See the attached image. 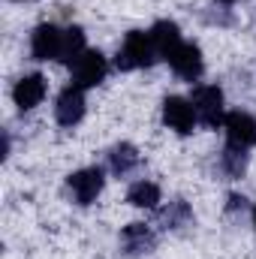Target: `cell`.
Here are the masks:
<instances>
[{
  "mask_svg": "<svg viewBox=\"0 0 256 259\" xmlns=\"http://www.w3.org/2000/svg\"><path fill=\"white\" fill-rule=\"evenodd\" d=\"M157 58V49H154V42H151V33H142V30H133L127 33V39H124V46L118 49V58H115V64L118 69H142V66H151V61Z\"/></svg>",
  "mask_w": 256,
  "mask_h": 259,
  "instance_id": "6da1fadb",
  "label": "cell"
},
{
  "mask_svg": "<svg viewBox=\"0 0 256 259\" xmlns=\"http://www.w3.org/2000/svg\"><path fill=\"white\" fill-rule=\"evenodd\" d=\"M193 109H196V118L205 124V127H220L226 121L223 115V91L214 88V84H199L193 91Z\"/></svg>",
  "mask_w": 256,
  "mask_h": 259,
  "instance_id": "7a4b0ae2",
  "label": "cell"
},
{
  "mask_svg": "<svg viewBox=\"0 0 256 259\" xmlns=\"http://www.w3.org/2000/svg\"><path fill=\"white\" fill-rule=\"evenodd\" d=\"M163 121H166L169 130L187 136L196 127V109H193L190 100H184V97H166L163 100Z\"/></svg>",
  "mask_w": 256,
  "mask_h": 259,
  "instance_id": "3957f363",
  "label": "cell"
},
{
  "mask_svg": "<svg viewBox=\"0 0 256 259\" xmlns=\"http://www.w3.org/2000/svg\"><path fill=\"white\" fill-rule=\"evenodd\" d=\"M106 58L100 55V52H94V49H88L75 64H72V78H75V84L84 91V88H97L103 78H106Z\"/></svg>",
  "mask_w": 256,
  "mask_h": 259,
  "instance_id": "277c9868",
  "label": "cell"
},
{
  "mask_svg": "<svg viewBox=\"0 0 256 259\" xmlns=\"http://www.w3.org/2000/svg\"><path fill=\"white\" fill-rule=\"evenodd\" d=\"M223 130H226V142L229 148H253L256 145V121L247 115V112H229L226 121H223Z\"/></svg>",
  "mask_w": 256,
  "mask_h": 259,
  "instance_id": "5b68a950",
  "label": "cell"
},
{
  "mask_svg": "<svg viewBox=\"0 0 256 259\" xmlns=\"http://www.w3.org/2000/svg\"><path fill=\"white\" fill-rule=\"evenodd\" d=\"M61 39H64V30L55 27V24H39L33 33H30V55L36 61H58L61 58Z\"/></svg>",
  "mask_w": 256,
  "mask_h": 259,
  "instance_id": "8992f818",
  "label": "cell"
},
{
  "mask_svg": "<svg viewBox=\"0 0 256 259\" xmlns=\"http://www.w3.org/2000/svg\"><path fill=\"white\" fill-rule=\"evenodd\" d=\"M55 118L61 127H72L84 118V91L78 84H66L55 103Z\"/></svg>",
  "mask_w": 256,
  "mask_h": 259,
  "instance_id": "52a82bcc",
  "label": "cell"
},
{
  "mask_svg": "<svg viewBox=\"0 0 256 259\" xmlns=\"http://www.w3.org/2000/svg\"><path fill=\"white\" fill-rule=\"evenodd\" d=\"M103 181H106L103 178V169H97V166L78 169V172L69 175V190H72L78 205H91L97 196L103 193Z\"/></svg>",
  "mask_w": 256,
  "mask_h": 259,
  "instance_id": "ba28073f",
  "label": "cell"
},
{
  "mask_svg": "<svg viewBox=\"0 0 256 259\" xmlns=\"http://www.w3.org/2000/svg\"><path fill=\"white\" fill-rule=\"evenodd\" d=\"M169 66L181 75V78H187V81H196L199 75H202V52H199V46H193V42H181L169 58Z\"/></svg>",
  "mask_w": 256,
  "mask_h": 259,
  "instance_id": "9c48e42d",
  "label": "cell"
},
{
  "mask_svg": "<svg viewBox=\"0 0 256 259\" xmlns=\"http://www.w3.org/2000/svg\"><path fill=\"white\" fill-rule=\"evenodd\" d=\"M42 97H46V78H42L39 72H30V75L18 78L15 88H12V100H15V106H18L21 112L39 106Z\"/></svg>",
  "mask_w": 256,
  "mask_h": 259,
  "instance_id": "30bf717a",
  "label": "cell"
},
{
  "mask_svg": "<svg viewBox=\"0 0 256 259\" xmlns=\"http://www.w3.org/2000/svg\"><path fill=\"white\" fill-rule=\"evenodd\" d=\"M148 33H151V42H154L157 55H163V58H169V55L184 42V39H181V30H178L175 21H157Z\"/></svg>",
  "mask_w": 256,
  "mask_h": 259,
  "instance_id": "8fae6325",
  "label": "cell"
},
{
  "mask_svg": "<svg viewBox=\"0 0 256 259\" xmlns=\"http://www.w3.org/2000/svg\"><path fill=\"white\" fill-rule=\"evenodd\" d=\"M121 241L130 253H148L154 247V232L145 223H130L127 229L121 232Z\"/></svg>",
  "mask_w": 256,
  "mask_h": 259,
  "instance_id": "7c38bea8",
  "label": "cell"
},
{
  "mask_svg": "<svg viewBox=\"0 0 256 259\" xmlns=\"http://www.w3.org/2000/svg\"><path fill=\"white\" fill-rule=\"evenodd\" d=\"M84 30L81 27H66L64 30V39H61V58L64 64H75L81 55H84Z\"/></svg>",
  "mask_w": 256,
  "mask_h": 259,
  "instance_id": "4fadbf2b",
  "label": "cell"
},
{
  "mask_svg": "<svg viewBox=\"0 0 256 259\" xmlns=\"http://www.w3.org/2000/svg\"><path fill=\"white\" fill-rule=\"evenodd\" d=\"M127 202L133 208H157L160 202V187L154 181H136L127 190Z\"/></svg>",
  "mask_w": 256,
  "mask_h": 259,
  "instance_id": "5bb4252c",
  "label": "cell"
},
{
  "mask_svg": "<svg viewBox=\"0 0 256 259\" xmlns=\"http://www.w3.org/2000/svg\"><path fill=\"white\" fill-rule=\"evenodd\" d=\"M109 166H112L115 175H127V172H133L139 166V151L133 145H127V142L124 145H115L109 151Z\"/></svg>",
  "mask_w": 256,
  "mask_h": 259,
  "instance_id": "9a60e30c",
  "label": "cell"
},
{
  "mask_svg": "<svg viewBox=\"0 0 256 259\" xmlns=\"http://www.w3.org/2000/svg\"><path fill=\"white\" fill-rule=\"evenodd\" d=\"M190 223H193L190 205H187L184 199L169 202V208L163 211V226H166V229H181V226H190Z\"/></svg>",
  "mask_w": 256,
  "mask_h": 259,
  "instance_id": "2e32d148",
  "label": "cell"
},
{
  "mask_svg": "<svg viewBox=\"0 0 256 259\" xmlns=\"http://www.w3.org/2000/svg\"><path fill=\"white\" fill-rule=\"evenodd\" d=\"M220 166H223V172L229 178H241L244 169H247V154L241 148H226L223 157H220Z\"/></svg>",
  "mask_w": 256,
  "mask_h": 259,
  "instance_id": "e0dca14e",
  "label": "cell"
},
{
  "mask_svg": "<svg viewBox=\"0 0 256 259\" xmlns=\"http://www.w3.org/2000/svg\"><path fill=\"white\" fill-rule=\"evenodd\" d=\"M244 202H247L244 196H229V211H238V208L244 211Z\"/></svg>",
  "mask_w": 256,
  "mask_h": 259,
  "instance_id": "ac0fdd59",
  "label": "cell"
},
{
  "mask_svg": "<svg viewBox=\"0 0 256 259\" xmlns=\"http://www.w3.org/2000/svg\"><path fill=\"white\" fill-rule=\"evenodd\" d=\"M220 3H238V0H220Z\"/></svg>",
  "mask_w": 256,
  "mask_h": 259,
  "instance_id": "d6986e66",
  "label": "cell"
},
{
  "mask_svg": "<svg viewBox=\"0 0 256 259\" xmlns=\"http://www.w3.org/2000/svg\"><path fill=\"white\" fill-rule=\"evenodd\" d=\"M253 220H256V208H253Z\"/></svg>",
  "mask_w": 256,
  "mask_h": 259,
  "instance_id": "ffe728a7",
  "label": "cell"
}]
</instances>
